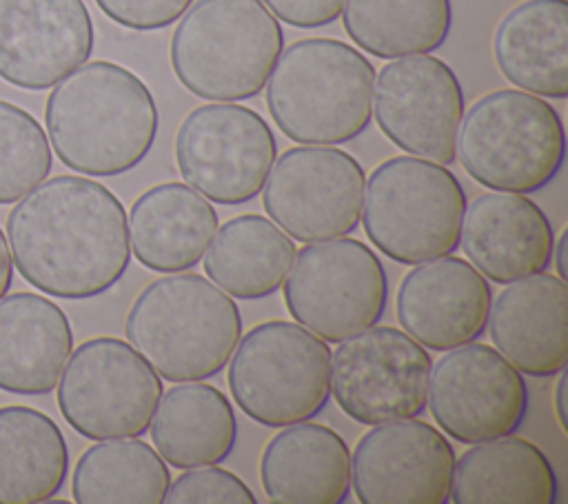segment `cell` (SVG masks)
Masks as SVG:
<instances>
[{
    "label": "cell",
    "instance_id": "obj_32",
    "mask_svg": "<svg viewBox=\"0 0 568 504\" xmlns=\"http://www.w3.org/2000/svg\"><path fill=\"white\" fill-rule=\"evenodd\" d=\"M166 504H255V493L231 471L215 464L186 468L169 484Z\"/></svg>",
    "mask_w": 568,
    "mask_h": 504
},
{
    "label": "cell",
    "instance_id": "obj_19",
    "mask_svg": "<svg viewBox=\"0 0 568 504\" xmlns=\"http://www.w3.org/2000/svg\"><path fill=\"white\" fill-rule=\"evenodd\" d=\"M459 244L484 278L510 284L550 266L555 231L537 202L524 193L497 191L466 206Z\"/></svg>",
    "mask_w": 568,
    "mask_h": 504
},
{
    "label": "cell",
    "instance_id": "obj_2",
    "mask_svg": "<svg viewBox=\"0 0 568 504\" xmlns=\"http://www.w3.org/2000/svg\"><path fill=\"white\" fill-rule=\"evenodd\" d=\"M44 127L64 167L109 178L135 169L149 155L158 135V107L133 71L93 60L55 82L44 104Z\"/></svg>",
    "mask_w": 568,
    "mask_h": 504
},
{
    "label": "cell",
    "instance_id": "obj_9",
    "mask_svg": "<svg viewBox=\"0 0 568 504\" xmlns=\"http://www.w3.org/2000/svg\"><path fill=\"white\" fill-rule=\"evenodd\" d=\"M282 284L295 322L335 344L377 324L388 302L384 264L371 246L344 235L295 253Z\"/></svg>",
    "mask_w": 568,
    "mask_h": 504
},
{
    "label": "cell",
    "instance_id": "obj_23",
    "mask_svg": "<svg viewBox=\"0 0 568 504\" xmlns=\"http://www.w3.org/2000/svg\"><path fill=\"white\" fill-rule=\"evenodd\" d=\"M129 246L151 271L178 273L195 266L217 231L213 204L193 187L162 182L131 206Z\"/></svg>",
    "mask_w": 568,
    "mask_h": 504
},
{
    "label": "cell",
    "instance_id": "obj_22",
    "mask_svg": "<svg viewBox=\"0 0 568 504\" xmlns=\"http://www.w3.org/2000/svg\"><path fill=\"white\" fill-rule=\"evenodd\" d=\"M260 480L275 504H342L351 493V451L324 424H288L266 444Z\"/></svg>",
    "mask_w": 568,
    "mask_h": 504
},
{
    "label": "cell",
    "instance_id": "obj_20",
    "mask_svg": "<svg viewBox=\"0 0 568 504\" xmlns=\"http://www.w3.org/2000/svg\"><path fill=\"white\" fill-rule=\"evenodd\" d=\"M488 333L519 373L550 377L568 360V286L544 273L510 282L490 302Z\"/></svg>",
    "mask_w": 568,
    "mask_h": 504
},
{
    "label": "cell",
    "instance_id": "obj_37",
    "mask_svg": "<svg viewBox=\"0 0 568 504\" xmlns=\"http://www.w3.org/2000/svg\"><path fill=\"white\" fill-rule=\"evenodd\" d=\"M566 240H568V233L564 231L561 235H559V240L555 242V249H557V255L552 253V262H555V266H557V278H561L564 282H566V260H564V249H566Z\"/></svg>",
    "mask_w": 568,
    "mask_h": 504
},
{
    "label": "cell",
    "instance_id": "obj_31",
    "mask_svg": "<svg viewBox=\"0 0 568 504\" xmlns=\"http://www.w3.org/2000/svg\"><path fill=\"white\" fill-rule=\"evenodd\" d=\"M42 124L22 107L0 100V204L18 202L51 171Z\"/></svg>",
    "mask_w": 568,
    "mask_h": 504
},
{
    "label": "cell",
    "instance_id": "obj_4",
    "mask_svg": "<svg viewBox=\"0 0 568 504\" xmlns=\"http://www.w3.org/2000/svg\"><path fill=\"white\" fill-rule=\"evenodd\" d=\"M375 69L335 38H304L282 49L268 80L266 107L277 129L300 144H342L373 115Z\"/></svg>",
    "mask_w": 568,
    "mask_h": 504
},
{
    "label": "cell",
    "instance_id": "obj_14",
    "mask_svg": "<svg viewBox=\"0 0 568 504\" xmlns=\"http://www.w3.org/2000/svg\"><path fill=\"white\" fill-rule=\"evenodd\" d=\"M428 409L446 435L479 444L515 433L528 413L521 373L481 342L448 349L430 369Z\"/></svg>",
    "mask_w": 568,
    "mask_h": 504
},
{
    "label": "cell",
    "instance_id": "obj_21",
    "mask_svg": "<svg viewBox=\"0 0 568 504\" xmlns=\"http://www.w3.org/2000/svg\"><path fill=\"white\" fill-rule=\"evenodd\" d=\"M71 351L69 317L53 300L29 291L0 298V391H53Z\"/></svg>",
    "mask_w": 568,
    "mask_h": 504
},
{
    "label": "cell",
    "instance_id": "obj_3",
    "mask_svg": "<svg viewBox=\"0 0 568 504\" xmlns=\"http://www.w3.org/2000/svg\"><path fill=\"white\" fill-rule=\"evenodd\" d=\"M129 344L171 382H195L217 375L240 335L237 304L197 273H175L151 282L129 309Z\"/></svg>",
    "mask_w": 568,
    "mask_h": 504
},
{
    "label": "cell",
    "instance_id": "obj_16",
    "mask_svg": "<svg viewBox=\"0 0 568 504\" xmlns=\"http://www.w3.org/2000/svg\"><path fill=\"white\" fill-rule=\"evenodd\" d=\"M455 451L415 417L375 424L351 455V484L362 504L450 502Z\"/></svg>",
    "mask_w": 568,
    "mask_h": 504
},
{
    "label": "cell",
    "instance_id": "obj_27",
    "mask_svg": "<svg viewBox=\"0 0 568 504\" xmlns=\"http://www.w3.org/2000/svg\"><path fill=\"white\" fill-rule=\"evenodd\" d=\"M69 475V448L60 426L42 411L0 406V504L51 500Z\"/></svg>",
    "mask_w": 568,
    "mask_h": 504
},
{
    "label": "cell",
    "instance_id": "obj_7",
    "mask_svg": "<svg viewBox=\"0 0 568 504\" xmlns=\"http://www.w3.org/2000/svg\"><path fill=\"white\" fill-rule=\"evenodd\" d=\"M466 193L446 164L397 155L366 180L362 226L377 251L399 264H419L459 246Z\"/></svg>",
    "mask_w": 568,
    "mask_h": 504
},
{
    "label": "cell",
    "instance_id": "obj_33",
    "mask_svg": "<svg viewBox=\"0 0 568 504\" xmlns=\"http://www.w3.org/2000/svg\"><path fill=\"white\" fill-rule=\"evenodd\" d=\"M193 0H95L113 22L133 31H155L173 24Z\"/></svg>",
    "mask_w": 568,
    "mask_h": 504
},
{
    "label": "cell",
    "instance_id": "obj_15",
    "mask_svg": "<svg viewBox=\"0 0 568 504\" xmlns=\"http://www.w3.org/2000/svg\"><path fill=\"white\" fill-rule=\"evenodd\" d=\"M373 93L375 122L395 147L439 164L455 162L464 91L444 60L428 53L390 60Z\"/></svg>",
    "mask_w": 568,
    "mask_h": 504
},
{
    "label": "cell",
    "instance_id": "obj_11",
    "mask_svg": "<svg viewBox=\"0 0 568 504\" xmlns=\"http://www.w3.org/2000/svg\"><path fill=\"white\" fill-rule=\"evenodd\" d=\"M433 360L406 331L368 326L331 353V393L355 422L375 426L426 411Z\"/></svg>",
    "mask_w": 568,
    "mask_h": 504
},
{
    "label": "cell",
    "instance_id": "obj_17",
    "mask_svg": "<svg viewBox=\"0 0 568 504\" xmlns=\"http://www.w3.org/2000/svg\"><path fill=\"white\" fill-rule=\"evenodd\" d=\"M93 51L84 0H0V78L18 89L53 87Z\"/></svg>",
    "mask_w": 568,
    "mask_h": 504
},
{
    "label": "cell",
    "instance_id": "obj_5",
    "mask_svg": "<svg viewBox=\"0 0 568 504\" xmlns=\"http://www.w3.org/2000/svg\"><path fill=\"white\" fill-rule=\"evenodd\" d=\"M284 49L262 0H195L171 36V67L193 95L217 102L257 95Z\"/></svg>",
    "mask_w": 568,
    "mask_h": 504
},
{
    "label": "cell",
    "instance_id": "obj_8",
    "mask_svg": "<svg viewBox=\"0 0 568 504\" xmlns=\"http://www.w3.org/2000/svg\"><path fill=\"white\" fill-rule=\"evenodd\" d=\"M229 360L233 402L257 424L308 422L328 404L331 349L297 322L253 326L240 335Z\"/></svg>",
    "mask_w": 568,
    "mask_h": 504
},
{
    "label": "cell",
    "instance_id": "obj_24",
    "mask_svg": "<svg viewBox=\"0 0 568 504\" xmlns=\"http://www.w3.org/2000/svg\"><path fill=\"white\" fill-rule=\"evenodd\" d=\"M493 53L501 75L535 95H568V2L524 0L497 24Z\"/></svg>",
    "mask_w": 568,
    "mask_h": 504
},
{
    "label": "cell",
    "instance_id": "obj_10",
    "mask_svg": "<svg viewBox=\"0 0 568 504\" xmlns=\"http://www.w3.org/2000/svg\"><path fill=\"white\" fill-rule=\"evenodd\" d=\"M58 380V409L87 440L144 435L162 397L160 375L118 337L82 342L71 351Z\"/></svg>",
    "mask_w": 568,
    "mask_h": 504
},
{
    "label": "cell",
    "instance_id": "obj_1",
    "mask_svg": "<svg viewBox=\"0 0 568 504\" xmlns=\"http://www.w3.org/2000/svg\"><path fill=\"white\" fill-rule=\"evenodd\" d=\"M7 235L18 273L51 298H98L118 284L131 260L122 202L82 175L36 184L9 211Z\"/></svg>",
    "mask_w": 568,
    "mask_h": 504
},
{
    "label": "cell",
    "instance_id": "obj_36",
    "mask_svg": "<svg viewBox=\"0 0 568 504\" xmlns=\"http://www.w3.org/2000/svg\"><path fill=\"white\" fill-rule=\"evenodd\" d=\"M559 382H557V393H555V411H557V422L561 426V431L566 433V413H564V391H566V375L564 371H559Z\"/></svg>",
    "mask_w": 568,
    "mask_h": 504
},
{
    "label": "cell",
    "instance_id": "obj_35",
    "mask_svg": "<svg viewBox=\"0 0 568 504\" xmlns=\"http://www.w3.org/2000/svg\"><path fill=\"white\" fill-rule=\"evenodd\" d=\"M13 282V260L9 253V242L0 229V298L9 291Z\"/></svg>",
    "mask_w": 568,
    "mask_h": 504
},
{
    "label": "cell",
    "instance_id": "obj_28",
    "mask_svg": "<svg viewBox=\"0 0 568 504\" xmlns=\"http://www.w3.org/2000/svg\"><path fill=\"white\" fill-rule=\"evenodd\" d=\"M206 249V275L240 300H262L275 293L295 258L293 240L257 213H244L217 226Z\"/></svg>",
    "mask_w": 568,
    "mask_h": 504
},
{
    "label": "cell",
    "instance_id": "obj_18",
    "mask_svg": "<svg viewBox=\"0 0 568 504\" xmlns=\"http://www.w3.org/2000/svg\"><path fill=\"white\" fill-rule=\"evenodd\" d=\"M493 291L466 260L439 255L408 271L397 289L402 329L430 351H448L481 337Z\"/></svg>",
    "mask_w": 568,
    "mask_h": 504
},
{
    "label": "cell",
    "instance_id": "obj_25",
    "mask_svg": "<svg viewBox=\"0 0 568 504\" xmlns=\"http://www.w3.org/2000/svg\"><path fill=\"white\" fill-rule=\"evenodd\" d=\"M559 493L550 460L532 442L504 435L464 451L455 460V504H555Z\"/></svg>",
    "mask_w": 568,
    "mask_h": 504
},
{
    "label": "cell",
    "instance_id": "obj_26",
    "mask_svg": "<svg viewBox=\"0 0 568 504\" xmlns=\"http://www.w3.org/2000/svg\"><path fill=\"white\" fill-rule=\"evenodd\" d=\"M151 440L175 468H195L226 460L237 440V420L229 397L202 382L169 389L151 417Z\"/></svg>",
    "mask_w": 568,
    "mask_h": 504
},
{
    "label": "cell",
    "instance_id": "obj_13",
    "mask_svg": "<svg viewBox=\"0 0 568 504\" xmlns=\"http://www.w3.org/2000/svg\"><path fill=\"white\" fill-rule=\"evenodd\" d=\"M364 184L366 173L351 153L331 144H302L273 160L262 204L288 238L320 242L357 226Z\"/></svg>",
    "mask_w": 568,
    "mask_h": 504
},
{
    "label": "cell",
    "instance_id": "obj_6",
    "mask_svg": "<svg viewBox=\"0 0 568 504\" xmlns=\"http://www.w3.org/2000/svg\"><path fill=\"white\" fill-rule=\"evenodd\" d=\"M455 155L475 182L493 191L535 193L564 164L561 115L535 93L490 91L462 118Z\"/></svg>",
    "mask_w": 568,
    "mask_h": 504
},
{
    "label": "cell",
    "instance_id": "obj_34",
    "mask_svg": "<svg viewBox=\"0 0 568 504\" xmlns=\"http://www.w3.org/2000/svg\"><path fill=\"white\" fill-rule=\"evenodd\" d=\"M280 20L300 29H317L339 18L346 0H262Z\"/></svg>",
    "mask_w": 568,
    "mask_h": 504
},
{
    "label": "cell",
    "instance_id": "obj_30",
    "mask_svg": "<svg viewBox=\"0 0 568 504\" xmlns=\"http://www.w3.org/2000/svg\"><path fill=\"white\" fill-rule=\"evenodd\" d=\"M348 38L375 58H404L439 49L453 24L450 0H346Z\"/></svg>",
    "mask_w": 568,
    "mask_h": 504
},
{
    "label": "cell",
    "instance_id": "obj_12",
    "mask_svg": "<svg viewBox=\"0 0 568 504\" xmlns=\"http://www.w3.org/2000/svg\"><path fill=\"white\" fill-rule=\"evenodd\" d=\"M277 158L266 120L242 104L195 107L175 135V162L182 178L217 204L253 200Z\"/></svg>",
    "mask_w": 568,
    "mask_h": 504
},
{
    "label": "cell",
    "instance_id": "obj_29",
    "mask_svg": "<svg viewBox=\"0 0 568 504\" xmlns=\"http://www.w3.org/2000/svg\"><path fill=\"white\" fill-rule=\"evenodd\" d=\"M171 484L162 455L142 440H106L75 462L71 495L78 504H160Z\"/></svg>",
    "mask_w": 568,
    "mask_h": 504
}]
</instances>
